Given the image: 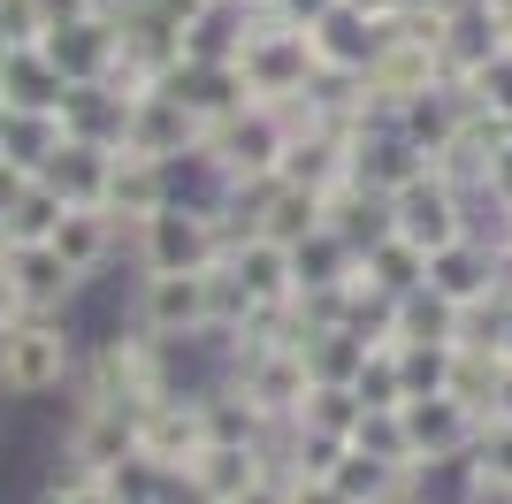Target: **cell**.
I'll return each instance as SVG.
<instances>
[{"mask_svg":"<svg viewBox=\"0 0 512 504\" xmlns=\"http://www.w3.org/2000/svg\"><path fill=\"white\" fill-rule=\"evenodd\" d=\"M130 237H138V275H199L230 252L222 207H192V199H169V207L146 214Z\"/></svg>","mask_w":512,"mask_h":504,"instance_id":"6da1fadb","label":"cell"},{"mask_svg":"<svg viewBox=\"0 0 512 504\" xmlns=\"http://www.w3.org/2000/svg\"><path fill=\"white\" fill-rule=\"evenodd\" d=\"M77 375V336L62 329V314H23L0 329V390L8 398H54Z\"/></svg>","mask_w":512,"mask_h":504,"instance_id":"7a4b0ae2","label":"cell"},{"mask_svg":"<svg viewBox=\"0 0 512 504\" xmlns=\"http://www.w3.org/2000/svg\"><path fill=\"white\" fill-rule=\"evenodd\" d=\"M207 451V405L184 398V390H161L153 405H138V459L153 466V474H184V466Z\"/></svg>","mask_w":512,"mask_h":504,"instance_id":"3957f363","label":"cell"},{"mask_svg":"<svg viewBox=\"0 0 512 504\" xmlns=\"http://www.w3.org/2000/svg\"><path fill=\"white\" fill-rule=\"evenodd\" d=\"M214 321V275H146L138 283V329L153 344H192Z\"/></svg>","mask_w":512,"mask_h":504,"instance_id":"277c9868","label":"cell"},{"mask_svg":"<svg viewBox=\"0 0 512 504\" xmlns=\"http://www.w3.org/2000/svg\"><path fill=\"white\" fill-rule=\"evenodd\" d=\"M130 451H138V405H123V398H85L77 405V420H69V436H62V459L77 466V474H107V466H123Z\"/></svg>","mask_w":512,"mask_h":504,"instance_id":"5b68a950","label":"cell"},{"mask_svg":"<svg viewBox=\"0 0 512 504\" xmlns=\"http://www.w3.org/2000/svg\"><path fill=\"white\" fill-rule=\"evenodd\" d=\"M276 474V459L260 451V443H207L184 474H176V497L184 504H237L253 482H268Z\"/></svg>","mask_w":512,"mask_h":504,"instance_id":"8992f818","label":"cell"},{"mask_svg":"<svg viewBox=\"0 0 512 504\" xmlns=\"http://www.w3.org/2000/svg\"><path fill=\"white\" fill-rule=\"evenodd\" d=\"M398 420H406V451H413V459H451V451H467L474 428H482V413H467V405L444 398V390L406 398V405H398Z\"/></svg>","mask_w":512,"mask_h":504,"instance_id":"52a82bcc","label":"cell"},{"mask_svg":"<svg viewBox=\"0 0 512 504\" xmlns=\"http://www.w3.org/2000/svg\"><path fill=\"white\" fill-rule=\"evenodd\" d=\"M107 168H115V153H107V146L62 138V146L39 161V184L54 191L62 207H100V199H107Z\"/></svg>","mask_w":512,"mask_h":504,"instance_id":"ba28073f","label":"cell"},{"mask_svg":"<svg viewBox=\"0 0 512 504\" xmlns=\"http://www.w3.org/2000/svg\"><path fill=\"white\" fill-rule=\"evenodd\" d=\"M115 237H123V222H115L107 207H62V222H54V237H46V245L69 260V275H77V283H92V275L107 268Z\"/></svg>","mask_w":512,"mask_h":504,"instance_id":"9c48e42d","label":"cell"},{"mask_svg":"<svg viewBox=\"0 0 512 504\" xmlns=\"http://www.w3.org/2000/svg\"><path fill=\"white\" fill-rule=\"evenodd\" d=\"M8 275H16V291H23V306H31V314H62L69 298L85 291L54 245H8Z\"/></svg>","mask_w":512,"mask_h":504,"instance_id":"30bf717a","label":"cell"},{"mask_svg":"<svg viewBox=\"0 0 512 504\" xmlns=\"http://www.w3.org/2000/svg\"><path fill=\"white\" fill-rule=\"evenodd\" d=\"M69 77L46 62V46H0V107H62Z\"/></svg>","mask_w":512,"mask_h":504,"instance_id":"8fae6325","label":"cell"},{"mask_svg":"<svg viewBox=\"0 0 512 504\" xmlns=\"http://www.w3.org/2000/svg\"><path fill=\"white\" fill-rule=\"evenodd\" d=\"M406 504H482L474 443H467V451H451V459H413L406 466Z\"/></svg>","mask_w":512,"mask_h":504,"instance_id":"7c38bea8","label":"cell"},{"mask_svg":"<svg viewBox=\"0 0 512 504\" xmlns=\"http://www.w3.org/2000/svg\"><path fill=\"white\" fill-rule=\"evenodd\" d=\"M329 482H337L352 504H406V466L375 459V451H360V443H344V459L329 466Z\"/></svg>","mask_w":512,"mask_h":504,"instance_id":"4fadbf2b","label":"cell"},{"mask_svg":"<svg viewBox=\"0 0 512 504\" xmlns=\"http://www.w3.org/2000/svg\"><path fill=\"white\" fill-rule=\"evenodd\" d=\"M474 482H482V497H497V504L512 497V420L505 413H490L474 428Z\"/></svg>","mask_w":512,"mask_h":504,"instance_id":"5bb4252c","label":"cell"},{"mask_svg":"<svg viewBox=\"0 0 512 504\" xmlns=\"http://www.w3.org/2000/svg\"><path fill=\"white\" fill-rule=\"evenodd\" d=\"M352 398L360 405H406V375H398V344H367L360 352V375H352Z\"/></svg>","mask_w":512,"mask_h":504,"instance_id":"9a60e30c","label":"cell"},{"mask_svg":"<svg viewBox=\"0 0 512 504\" xmlns=\"http://www.w3.org/2000/svg\"><path fill=\"white\" fill-rule=\"evenodd\" d=\"M54 222H62V199H54V191H46L39 176H31V191H23L16 207L0 214V230H8V245H46V237H54Z\"/></svg>","mask_w":512,"mask_h":504,"instance_id":"2e32d148","label":"cell"},{"mask_svg":"<svg viewBox=\"0 0 512 504\" xmlns=\"http://www.w3.org/2000/svg\"><path fill=\"white\" fill-rule=\"evenodd\" d=\"M444 367H451V344H398V375H406V398H428V390H444Z\"/></svg>","mask_w":512,"mask_h":504,"instance_id":"e0dca14e","label":"cell"},{"mask_svg":"<svg viewBox=\"0 0 512 504\" xmlns=\"http://www.w3.org/2000/svg\"><path fill=\"white\" fill-rule=\"evenodd\" d=\"M39 504H123V497H115V489H107L100 474H69V482H54Z\"/></svg>","mask_w":512,"mask_h":504,"instance_id":"ac0fdd59","label":"cell"},{"mask_svg":"<svg viewBox=\"0 0 512 504\" xmlns=\"http://www.w3.org/2000/svg\"><path fill=\"white\" fill-rule=\"evenodd\" d=\"M283 489H291V504H352L329 474H283Z\"/></svg>","mask_w":512,"mask_h":504,"instance_id":"d6986e66","label":"cell"},{"mask_svg":"<svg viewBox=\"0 0 512 504\" xmlns=\"http://www.w3.org/2000/svg\"><path fill=\"white\" fill-rule=\"evenodd\" d=\"M23 314H31V306H23L16 275H8V252H0V329H8V321H23Z\"/></svg>","mask_w":512,"mask_h":504,"instance_id":"ffe728a7","label":"cell"},{"mask_svg":"<svg viewBox=\"0 0 512 504\" xmlns=\"http://www.w3.org/2000/svg\"><path fill=\"white\" fill-rule=\"evenodd\" d=\"M237 504H291V489H283V474H268V482H253Z\"/></svg>","mask_w":512,"mask_h":504,"instance_id":"44dd1931","label":"cell"},{"mask_svg":"<svg viewBox=\"0 0 512 504\" xmlns=\"http://www.w3.org/2000/svg\"><path fill=\"white\" fill-rule=\"evenodd\" d=\"M490 413H505V420H512V359H505V375H497V405H490Z\"/></svg>","mask_w":512,"mask_h":504,"instance_id":"7402d4cb","label":"cell"},{"mask_svg":"<svg viewBox=\"0 0 512 504\" xmlns=\"http://www.w3.org/2000/svg\"><path fill=\"white\" fill-rule=\"evenodd\" d=\"M0 252H8V230H0Z\"/></svg>","mask_w":512,"mask_h":504,"instance_id":"603a6c76","label":"cell"},{"mask_svg":"<svg viewBox=\"0 0 512 504\" xmlns=\"http://www.w3.org/2000/svg\"><path fill=\"white\" fill-rule=\"evenodd\" d=\"M0 161H8V153H0Z\"/></svg>","mask_w":512,"mask_h":504,"instance_id":"cb8c5ba5","label":"cell"}]
</instances>
